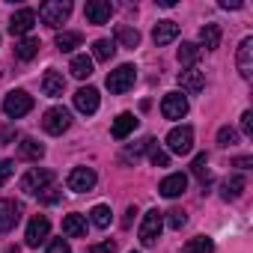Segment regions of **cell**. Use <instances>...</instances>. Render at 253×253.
Instances as JSON below:
<instances>
[{"instance_id": "cell-41", "label": "cell", "mask_w": 253, "mask_h": 253, "mask_svg": "<svg viewBox=\"0 0 253 253\" xmlns=\"http://www.w3.org/2000/svg\"><path fill=\"white\" fill-rule=\"evenodd\" d=\"M89 253H116V244L113 241H98L89 247Z\"/></svg>"}, {"instance_id": "cell-1", "label": "cell", "mask_w": 253, "mask_h": 253, "mask_svg": "<svg viewBox=\"0 0 253 253\" xmlns=\"http://www.w3.org/2000/svg\"><path fill=\"white\" fill-rule=\"evenodd\" d=\"M69 15H72V3L69 0H48V3H42L39 6V18H42V24H48V27H63L66 21H69Z\"/></svg>"}, {"instance_id": "cell-30", "label": "cell", "mask_w": 253, "mask_h": 253, "mask_svg": "<svg viewBox=\"0 0 253 253\" xmlns=\"http://www.w3.org/2000/svg\"><path fill=\"white\" fill-rule=\"evenodd\" d=\"M113 54H116V45H113L110 39H95V42H92V57H95V60L107 63Z\"/></svg>"}, {"instance_id": "cell-45", "label": "cell", "mask_w": 253, "mask_h": 253, "mask_svg": "<svg viewBox=\"0 0 253 253\" xmlns=\"http://www.w3.org/2000/svg\"><path fill=\"white\" fill-rule=\"evenodd\" d=\"M131 253H134V250H131Z\"/></svg>"}, {"instance_id": "cell-18", "label": "cell", "mask_w": 253, "mask_h": 253, "mask_svg": "<svg viewBox=\"0 0 253 253\" xmlns=\"http://www.w3.org/2000/svg\"><path fill=\"white\" fill-rule=\"evenodd\" d=\"M134 128H137V116H134V113H119V116L113 119V125H110V134H113L116 140H125Z\"/></svg>"}, {"instance_id": "cell-37", "label": "cell", "mask_w": 253, "mask_h": 253, "mask_svg": "<svg viewBox=\"0 0 253 253\" xmlns=\"http://www.w3.org/2000/svg\"><path fill=\"white\" fill-rule=\"evenodd\" d=\"M12 173H15V164L12 161H0V188L12 179Z\"/></svg>"}, {"instance_id": "cell-42", "label": "cell", "mask_w": 253, "mask_h": 253, "mask_svg": "<svg viewBox=\"0 0 253 253\" xmlns=\"http://www.w3.org/2000/svg\"><path fill=\"white\" fill-rule=\"evenodd\" d=\"M134 214H137V206H128V209H125V217H122V226H131V223H134Z\"/></svg>"}, {"instance_id": "cell-23", "label": "cell", "mask_w": 253, "mask_h": 253, "mask_svg": "<svg viewBox=\"0 0 253 253\" xmlns=\"http://www.w3.org/2000/svg\"><path fill=\"white\" fill-rule=\"evenodd\" d=\"M116 42L122 45V48H137L140 45V33H137V27H128V24H119L116 27Z\"/></svg>"}, {"instance_id": "cell-14", "label": "cell", "mask_w": 253, "mask_h": 253, "mask_svg": "<svg viewBox=\"0 0 253 253\" xmlns=\"http://www.w3.org/2000/svg\"><path fill=\"white\" fill-rule=\"evenodd\" d=\"M98 101H101V98H98V89H95V86H81V89L75 92V107H78L81 113H86V116L98 110Z\"/></svg>"}, {"instance_id": "cell-16", "label": "cell", "mask_w": 253, "mask_h": 253, "mask_svg": "<svg viewBox=\"0 0 253 253\" xmlns=\"http://www.w3.org/2000/svg\"><path fill=\"white\" fill-rule=\"evenodd\" d=\"M21 217V206L12 200H0V232H9Z\"/></svg>"}, {"instance_id": "cell-40", "label": "cell", "mask_w": 253, "mask_h": 253, "mask_svg": "<svg viewBox=\"0 0 253 253\" xmlns=\"http://www.w3.org/2000/svg\"><path fill=\"white\" fill-rule=\"evenodd\" d=\"M39 197H42V203H57V200H60V188H57V185H51V188H45Z\"/></svg>"}, {"instance_id": "cell-15", "label": "cell", "mask_w": 253, "mask_h": 253, "mask_svg": "<svg viewBox=\"0 0 253 253\" xmlns=\"http://www.w3.org/2000/svg\"><path fill=\"white\" fill-rule=\"evenodd\" d=\"M185 188H188V176L185 173H170L161 185H158V191H161V197H167V200H176V197H182L185 194Z\"/></svg>"}, {"instance_id": "cell-31", "label": "cell", "mask_w": 253, "mask_h": 253, "mask_svg": "<svg viewBox=\"0 0 253 253\" xmlns=\"http://www.w3.org/2000/svg\"><path fill=\"white\" fill-rule=\"evenodd\" d=\"M200 45H194V42H182V48H179V63L182 66H194L197 60H200Z\"/></svg>"}, {"instance_id": "cell-25", "label": "cell", "mask_w": 253, "mask_h": 253, "mask_svg": "<svg viewBox=\"0 0 253 253\" xmlns=\"http://www.w3.org/2000/svg\"><path fill=\"white\" fill-rule=\"evenodd\" d=\"M244 185H247L244 176H229V179L220 185V197H223V200H238L241 191H244Z\"/></svg>"}, {"instance_id": "cell-33", "label": "cell", "mask_w": 253, "mask_h": 253, "mask_svg": "<svg viewBox=\"0 0 253 253\" xmlns=\"http://www.w3.org/2000/svg\"><path fill=\"white\" fill-rule=\"evenodd\" d=\"M146 149H149V161H152L155 167H170V155H167L164 149H158L152 137H149V146H146Z\"/></svg>"}, {"instance_id": "cell-6", "label": "cell", "mask_w": 253, "mask_h": 253, "mask_svg": "<svg viewBox=\"0 0 253 253\" xmlns=\"http://www.w3.org/2000/svg\"><path fill=\"white\" fill-rule=\"evenodd\" d=\"M167 149L173 155H188L194 149V128L191 125H179V128H173L167 134Z\"/></svg>"}, {"instance_id": "cell-5", "label": "cell", "mask_w": 253, "mask_h": 253, "mask_svg": "<svg viewBox=\"0 0 253 253\" xmlns=\"http://www.w3.org/2000/svg\"><path fill=\"white\" fill-rule=\"evenodd\" d=\"M161 229H164V211H158V209L146 211V217H143V223H140V241H143L146 247H152V244L161 238Z\"/></svg>"}, {"instance_id": "cell-38", "label": "cell", "mask_w": 253, "mask_h": 253, "mask_svg": "<svg viewBox=\"0 0 253 253\" xmlns=\"http://www.w3.org/2000/svg\"><path fill=\"white\" fill-rule=\"evenodd\" d=\"M241 134H244V137H253V113H250V110L241 113Z\"/></svg>"}, {"instance_id": "cell-36", "label": "cell", "mask_w": 253, "mask_h": 253, "mask_svg": "<svg viewBox=\"0 0 253 253\" xmlns=\"http://www.w3.org/2000/svg\"><path fill=\"white\" fill-rule=\"evenodd\" d=\"M185 223H188V217H185L182 209H170V211H167V226H170V229H182Z\"/></svg>"}, {"instance_id": "cell-10", "label": "cell", "mask_w": 253, "mask_h": 253, "mask_svg": "<svg viewBox=\"0 0 253 253\" xmlns=\"http://www.w3.org/2000/svg\"><path fill=\"white\" fill-rule=\"evenodd\" d=\"M84 15H86L89 24H107L110 15H113V3L110 0H89L84 6Z\"/></svg>"}, {"instance_id": "cell-20", "label": "cell", "mask_w": 253, "mask_h": 253, "mask_svg": "<svg viewBox=\"0 0 253 253\" xmlns=\"http://www.w3.org/2000/svg\"><path fill=\"white\" fill-rule=\"evenodd\" d=\"M176 36H179V24L170 21V18H167V21H158L155 30H152V42H155V45H170Z\"/></svg>"}, {"instance_id": "cell-12", "label": "cell", "mask_w": 253, "mask_h": 253, "mask_svg": "<svg viewBox=\"0 0 253 253\" xmlns=\"http://www.w3.org/2000/svg\"><path fill=\"white\" fill-rule=\"evenodd\" d=\"M235 63H238V72H241V78H244V81H250V78H253V36L241 39Z\"/></svg>"}, {"instance_id": "cell-19", "label": "cell", "mask_w": 253, "mask_h": 253, "mask_svg": "<svg viewBox=\"0 0 253 253\" xmlns=\"http://www.w3.org/2000/svg\"><path fill=\"white\" fill-rule=\"evenodd\" d=\"M42 89H45V95H51V98L63 95V92H66V78H63V72L48 69L45 78H42Z\"/></svg>"}, {"instance_id": "cell-7", "label": "cell", "mask_w": 253, "mask_h": 253, "mask_svg": "<svg viewBox=\"0 0 253 253\" xmlns=\"http://www.w3.org/2000/svg\"><path fill=\"white\" fill-rule=\"evenodd\" d=\"M69 125H72V113L66 107H51L42 116V128L48 134H63V131H69Z\"/></svg>"}, {"instance_id": "cell-24", "label": "cell", "mask_w": 253, "mask_h": 253, "mask_svg": "<svg viewBox=\"0 0 253 253\" xmlns=\"http://www.w3.org/2000/svg\"><path fill=\"white\" fill-rule=\"evenodd\" d=\"M18 155L27 158V161H39V158L45 155V146H42L39 140H33V137H24V140L18 143Z\"/></svg>"}, {"instance_id": "cell-27", "label": "cell", "mask_w": 253, "mask_h": 253, "mask_svg": "<svg viewBox=\"0 0 253 253\" xmlns=\"http://www.w3.org/2000/svg\"><path fill=\"white\" fill-rule=\"evenodd\" d=\"M69 72L78 78V81H84V78H89L92 75V57H86V54H78L75 60H72V66H69Z\"/></svg>"}, {"instance_id": "cell-35", "label": "cell", "mask_w": 253, "mask_h": 253, "mask_svg": "<svg viewBox=\"0 0 253 253\" xmlns=\"http://www.w3.org/2000/svg\"><path fill=\"white\" fill-rule=\"evenodd\" d=\"M217 143H220V146H235V143H238V131L229 128V125H223V128L217 131Z\"/></svg>"}, {"instance_id": "cell-34", "label": "cell", "mask_w": 253, "mask_h": 253, "mask_svg": "<svg viewBox=\"0 0 253 253\" xmlns=\"http://www.w3.org/2000/svg\"><path fill=\"white\" fill-rule=\"evenodd\" d=\"M89 220L98 226V229H104V226H110V209L107 206H95L92 211H89Z\"/></svg>"}, {"instance_id": "cell-44", "label": "cell", "mask_w": 253, "mask_h": 253, "mask_svg": "<svg viewBox=\"0 0 253 253\" xmlns=\"http://www.w3.org/2000/svg\"><path fill=\"white\" fill-rule=\"evenodd\" d=\"M223 9H241V0H220Z\"/></svg>"}, {"instance_id": "cell-28", "label": "cell", "mask_w": 253, "mask_h": 253, "mask_svg": "<svg viewBox=\"0 0 253 253\" xmlns=\"http://www.w3.org/2000/svg\"><path fill=\"white\" fill-rule=\"evenodd\" d=\"M81 42H84V36H81L78 30H63V33H57V48H60V51H75V48H81Z\"/></svg>"}, {"instance_id": "cell-17", "label": "cell", "mask_w": 253, "mask_h": 253, "mask_svg": "<svg viewBox=\"0 0 253 253\" xmlns=\"http://www.w3.org/2000/svg\"><path fill=\"white\" fill-rule=\"evenodd\" d=\"M179 86H182L185 92H191V95L203 92V86H206V72H200V69L182 72V75H179Z\"/></svg>"}, {"instance_id": "cell-32", "label": "cell", "mask_w": 253, "mask_h": 253, "mask_svg": "<svg viewBox=\"0 0 253 253\" xmlns=\"http://www.w3.org/2000/svg\"><path fill=\"white\" fill-rule=\"evenodd\" d=\"M185 253H214V241L206 235H197L185 244Z\"/></svg>"}, {"instance_id": "cell-21", "label": "cell", "mask_w": 253, "mask_h": 253, "mask_svg": "<svg viewBox=\"0 0 253 253\" xmlns=\"http://www.w3.org/2000/svg\"><path fill=\"white\" fill-rule=\"evenodd\" d=\"M63 235H69V238H84V235H86V217H84V214H66V217H63Z\"/></svg>"}, {"instance_id": "cell-26", "label": "cell", "mask_w": 253, "mask_h": 253, "mask_svg": "<svg viewBox=\"0 0 253 253\" xmlns=\"http://www.w3.org/2000/svg\"><path fill=\"white\" fill-rule=\"evenodd\" d=\"M39 48H42V42L33 39V36H27V39H21V42L15 45V57H18V60H33V57L39 54Z\"/></svg>"}, {"instance_id": "cell-22", "label": "cell", "mask_w": 253, "mask_h": 253, "mask_svg": "<svg viewBox=\"0 0 253 253\" xmlns=\"http://www.w3.org/2000/svg\"><path fill=\"white\" fill-rule=\"evenodd\" d=\"M217 51L220 48V27L217 24H206L200 30V51Z\"/></svg>"}, {"instance_id": "cell-11", "label": "cell", "mask_w": 253, "mask_h": 253, "mask_svg": "<svg viewBox=\"0 0 253 253\" xmlns=\"http://www.w3.org/2000/svg\"><path fill=\"white\" fill-rule=\"evenodd\" d=\"M161 113H164V119H182L188 113V98L182 92H167L161 101Z\"/></svg>"}, {"instance_id": "cell-2", "label": "cell", "mask_w": 253, "mask_h": 253, "mask_svg": "<svg viewBox=\"0 0 253 253\" xmlns=\"http://www.w3.org/2000/svg\"><path fill=\"white\" fill-rule=\"evenodd\" d=\"M51 185H54V173H51V170H42V167L27 170L24 179H21V191L30 194V197H39V194H42L45 188H51Z\"/></svg>"}, {"instance_id": "cell-3", "label": "cell", "mask_w": 253, "mask_h": 253, "mask_svg": "<svg viewBox=\"0 0 253 253\" xmlns=\"http://www.w3.org/2000/svg\"><path fill=\"white\" fill-rule=\"evenodd\" d=\"M134 81H137V69L134 66H119V69H113L110 75H107V89L113 92V95H122V92H128L131 86H134Z\"/></svg>"}, {"instance_id": "cell-8", "label": "cell", "mask_w": 253, "mask_h": 253, "mask_svg": "<svg viewBox=\"0 0 253 253\" xmlns=\"http://www.w3.org/2000/svg\"><path fill=\"white\" fill-rule=\"evenodd\" d=\"M95 182H98V176H95L92 167H75V170L69 173V191H75V194H86V191H92Z\"/></svg>"}, {"instance_id": "cell-9", "label": "cell", "mask_w": 253, "mask_h": 253, "mask_svg": "<svg viewBox=\"0 0 253 253\" xmlns=\"http://www.w3.org/2000/svg\"><path fill=\"white\" fill-rule=\"evenodd\" d=\"M48 232H51V220H48L45 214H36V217L27 223V235H24L27 247H39V244L48 238Z\"/></svg>"}, {"instance_id": "cell-43", "label": "cell", "mask_w": 253, "mask_h": 253, "mask_svg": "<svg viewBox=\"0 0 253 253\" xmlns=\"http://www.w3.org/2000/svg\"><path fill=\"white\" fill-rule=\"evenodd\" d=\"M250 164H253V158H250V155H241V158H235V167H238V170H247Z\"/></svg>"}, {"instance_id": "cell-13", "label": "cell", "mask_w": 253, "mask_h": 253, "mask_svg": "<svg viewBox=\"0 0 253 253\" xmlns=\"http://www.w3.org/2000/svg\"><path fill=\"white\" fill-rule=\"evenodd\" d=\"M36 24V12L33 9H18L12 18H9V33L12 36H27Z\"/></svg>"}, {"instance_id": "cell-39", "label": "cell", "mask_w": 253, "mask_h": 253, "mask_svg": "<svg viewBox=\"0 0 253 253\" xmlns=\"http://www.w3.org/2000/svg\"><path fill=\"white\" fill-rule=\"evenodd\" d=\"M48 253H72V247H69V241H66V238H54V241H51V247H48Z\"/></svg>"}, {"instance_id": "cell-4", "label": "cell", "mask_w": 253, "mask_h": 253, "mask_svg": "<svg viewBox=\"0 0 253 253\" xmlns=\"http://www.w3.org/2000/svg\"><path fill=\"white\" fill-rule=\"evenodd\" d=\"M30 110H33V95L24 92V89H15V92H9V95L3 98V113H6L9 119H21V116H27Z\"/></svg>"}, {"instance_id": "cell-29", "label": "cell", "mask_w": 253, "mask_h": 253, "mask_svg": "<svg viewBox=\"0 0 253 253\" xmlns=\"http://www.w3.org/2000/svg\"><path fill=\"white\" fill-rule=\"evenodd\" d=\"M191 170H194V176L203 182V188L211 182V173H209V155L206 152H200L197 158H194V164H191Z\"/></svg>"}]
</instances>
